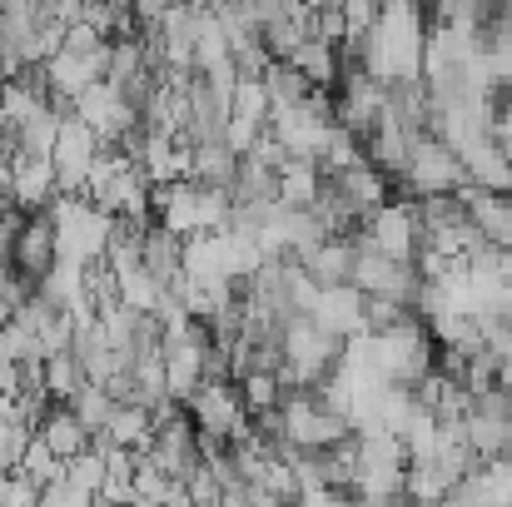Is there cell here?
Masks as SVG:
<instances>
[{"mask_svg":"<svg viewBox=\"0 0 512 507\" xmlns=\"http://www.w3.org/2000/svg\"><path fill=\"white\" fill-rule=\"evenodd\" d=\"M65 478L80 488V493H90V498H100V488H105V478H110V463H105V448L95 443L90 453H80V458H70L65 463Z\"/></svg>","mask_w":512,"mask_h":507,"instance_id":"4316f807","label":"cell"},{"mask_svg":"<svg viewBox=\"0 0 512 507\" xmlns=\"http://www.w3.org/2000/svg\"><path fill=\"white\" fill-rule=\"evenodd\" d=\"M150 433H155V408H145V403H120V408H115V418H110V428H105L95 443L130 448V453H145Z\"/></svg>","mask_w":512,"mask_h":507,"instance_id":"7402d4cb","label":"cell"},{"mask_svg":"<svg viewBox=\"0 0 512 507\" xmlns=\"http://www.w3.org/2000/svg\"><path fill=\"white\" fill-rule=\"evenodd\" d=\"M35 438H40L60 463H70V458H80V453H90V448H95V433L75 418V408H70V403H50V408H45V418L35 423Z\"/></svg>","mask_w":512,"mask_h":507,"instance_id":"2e32d148","label":"cell"},{"mask_svg":"<svg viewBox=\"0 0 512 507\" xmlns=\"http://www.w3.org/2000/svg\"><path fill=\"white\" fill-rule=\"evenodd\" d=\"M110 150H115V145H105L85 120L65 115L60 140H55V155H50V165H55V174H60V194H85V184H90L95 165H100Z\"/></svg>","mask_w":512,"mask_h":507,"instance_id":"8fae6325","label":"cell"},{"mask_svg":"<svg viewBox=\"0 0 512 507\" xmlns=\"http://www.w3.org/2000/svg\"><path fill=\"white\" fill-rule=\"evenodd\" d=\"M10 199L25 209V214H40L60 199V174L50 160H35V155H15L10 160Z\"/></svg>","mask_w":512,"mask_h":507,"instance_id":"9a60e30c","label":"cell"},{"mask_svg":"<svg viewBox=\"0 0 512 507\" xmlns=\"http://www.w3.org/2000/svg\"><path fill=\"white\" fill-rule=\"evenodd\" d=\"M324 334L334 338H358L363 334V294L353 289V284H339V289H324L319 294V304H314V314H309Z\"/></svg>","mask_w":512,"mask_h":507,"instance_id":"e0dca14e","label":"cell"},{"mask_svg":"<svg viewBox=\"0 0 512 507\" xmlns=\"http://www.w3.org/2000/svg\"><path fill=\"white\" fill-rule=\"evenodd\" d=\"M5 264H10L20 279H30L35 289L45 284V274L60 264V239H55V219H50V209L25 214V224H20V229H15V239H10Z\"/></svg>","mask_w":512,"mask_h":507,"instance_id":"4fadbf2b","label":"cell"},{"mask_svg":"<svg viewBox=\"0 0 512 507\" xmlns=\"http://www.w3.org/2000/svg\"><path fill=\"white\" fill-rule=\"evenodd\" d=\"M40 483H30L25 473H10L5 488H0V507H40Z\"/></svg>","mask_w":512,"mask_h":507,"instance_id":"f1b7e54d","label":"cell"},{"mask_svg":"<svg viewBox=\"0 0 512 507\" xmlns=\"http://www.w3.org/2000/svg\"><path fill=\"white\" fill-rule=\"evenodd\" d=\"M50 219H55L60 259H75V264H105V254H110V244L120 234V219L105 214L85 194H60L50 204Z\"/></svg>","mask_w":512,"mask_h":507,"instance_id":"3957f363","label":"cell"},{"mask_svg":"<svg viewBox=\"0 0 512 507\" xmlns=\"http://www.w3.org/2000/svg\"><path fill=\"white\" fill-rule=\"evenodd\" d=\"M189 413L199 423V438L204 448H224V443H239L254 433V418L239 398V383H204L194 398H189Z\"/></svg>","mask_w":512,"mask_h":507,"instance_id":"52a82bcc","label":"cell"},{"mask_svg":"<svg viewBox=\"0 0 512 507\" xmlns=\"http://www.w3.org/2000/svg\"><path fill=\"white\" fill-rule=\"evenodd\" d=\"M343 358V338L324 334L309 314H294V319H284V383L289 388H314V383H324L334 368H339Z\"/></svg>","mask_w":512,"mask_h":507,"instance_id":"277c9868","label":"cell"},{"mask_svg":"<svg viewBox=\"0 0 512 507\" xmlns=\"http://www.w3.org/2000/svg\"><path fill=\"white\" fill-rule=\"evenodd\" d=\"M289 65L314 85V90H339L343 70H339V45H329V40H319V35H309L294 55H289Z\"/></svg>","mask_w":512,"mask_h":507,"instance_id":"ffe728a7","label":"cell"},{"mask_svg":"<svg viewBox=\"0 0 512 507\" xmlns=\"http://www.w3.org/2000/svg\"><path fill=\"white\" fill-rule=\"evenodd\" d=\"M30 443H35V423H25V418H0V473H5V478L20 473Z\"/></svg>","mask_w":512,"mask_h":507,"instance_id":"484cf974","label":"cell"},{"mask_svg":"<svg viewBox=\"0 0 512 507\" xmlns=\"http://www.w3.org/2000/svg\"><path fill=\"white\" fill-rule=\"evenodd\" d=\"M234 383H239V398H244L249 418H254V413H274V408L284 403V393H289V383H284L279 373H239Z\"/></svg>","mask_w":512,"mask_h":507,"instance_id":"cb8c5ba5","label":"cell"},{"mask_svg":"<svg viewBox=\"0 0 512 507\" xmlns=\"http://www.w3.org/2000/svg\"><path fill=\"white\" fill-rule=\"evenodd\" d=\"M70 115L75 120H85L105 145H120V140H130L145 120H140V110H135V100L125 95V90H115L110 80H100V85H90L75 105H70Z\"/></svg>","mask_w":512,"mask_h":507,"instance_id":"7c38bea8","label":"cell"},{"mask_svg":"<svg viewBox=\"0 0 512 507\" xmlns=\"http://www.w3.org/2000/svg\"><path fill=\"white\" fill-rule=\"evenodd\" d=\"M358 343H363L368 363H373L388 383H398V388H418L428 373H438V338H433V329H428L418 314L403 319L398 329L358 334Z\"/></svg>","mask_w":512,"mask_h":507,"instance_id":"6da1fadb","label":"cell"},{"mask_svg":"<svg viewBox=\"0 0 512 507\" xmlns=\"http://www.w3.org/2000/svg\"><path fill=\"white\" fill-rule=\"evenodd\" d=\"M155 219H160L170 234H179V239L214 234V229H229V219H234V194H229V189L194 184V179L155 184Z\"/></svg>","mask_w":512,"mask_h":507,"instance_id":"7a4b0ae2","label":"cell"},{"mask_svg":"<svg viewBox=\"0 0 512 507\" xmlns=\"http://www.w3.org/2000/svg\"><path fill=\"white\" fill-rule=\"evenodd\" d=\"M383 115H388V85L373 80L368 70L348 65V75H343L339 90H334V120H339V130L368 140L383 125Z\"/></svg>","mask_w":512,"mask_h":507,"instance_id":"30bf717a","label":"cell"},{"mask_svg":"<svg viewBox=\"0 0 512 507\" xmlns=\"http://www.w3.org/2000/svg\"><path fill=\"white\" fill-rule=\"evenodd\" d=\"M398 184H403L408 199L458 194V189H468V169H463V155L453 145H443L438 135H418L413 150H408V165L398 174Z\"/></svg>","mask_w":512,"mask_h":507,"instance_id":"5b68a950","label":"cell"},{"mask_svg":"<svg viewBox=\"0 0 512 507\" xmlns=\"http://www.w3.org/2000/svg\"><path fill=\"white\" fill-rule=\"evenodd\" d=\"M348 433H353V423L319 398V388H289L284 393V438H289V448L324 453V448L343 443Z\"/></svg>","mask_w":512,"mask_h":507,"instance_id":"8992f818","label":"cell"},{"mask_svg":"<svg viewBox=\"0 0 512 507\" xmlns=\"http://www.w3.org/2000/svg\"><path fill=\"white\" fill-rule=\"evenodd\" d=\"M85 383H90V378H85V368H80V358H75L70 348L45 358V393H50L55 403H70Z\"/></svg>","mask_w":512,"mask_h":507,"instance_id":"603a6c76","label":"cell"},{"mask_svg":"<svg viewBox=\"0 0 512 507\" xmlns=\"http://www.w3.org/2000/svg\"><path fill=\"white\" fill-rule=\"evenodd\" d=\"M294 507H348V493L343 488H304L299 498H294Z\"/></svg>","mask_w":512,"mask_h":507,"instance_id":"4dcf8cb0","label":"cell"},{"mask_svg":"<svg viewBox=\"0 0 512 507\" xmlns=\"http://www.w3.org/2000/svg\"><path fill=\"white\" fill-rule=\"evenodd\" d=\"M353 259H358V239H324V244H314L299 264L309 269V279L319 284V289H339L353 279Z\"/></svg>","mask_w":512,"mask_h":507,"instance_id":"d6986e66","label":"cell"},{"mask_svg":"<svg viewBox=\"0 0 512 507\" xmlns=\"http://www.w3.org/2000/svg\"><path fill=\"white\" fill-rule=\"evenodd\" d=\"M319 194H324V169L319 160H284L279 165V204H289V209H314L319 204Z\"/></svg>","mask_w":512,"mask_h":507,"instance_id":"44dd1931","label":"cell"},{"mask_svg":"<svg viewBox=\"0 0 512 507\" xmlns=\"http://www.w3.org/2000/svg\"><path fill=\"white\" fill-rule=\"evenodd\" d=\"M368 249L388 254V259H403V264H418L423 244H428V229H423V214H418V199H393L383 204L378 214H368L363 234H358Z\"/></svg>","mask_w":512,"mask_h":507,"instance_id":"ba28073f","label":"cell"},{"mask_svg":"<svg viewBox=\"0 0 512 507\" xmlns=\"http://www.w3.org/2000/svg\"><path fill=\"white\" fill-rule=\"evenodd\" d=\"M0 488H5V473H0Z\"/></svg>","mask_w":512,"mask_h":507,"instance_id":"836d02e7","label":"cell"},{"mask_svg":"<svg viewBox=\"0 0 512 507\" xmlns=\"http://www.w3.org/2000/svg\"><path fill=\"white\" fill-rule=\"evenodd\" d=\"M70 408H75V418L100 438V433L110 428V418H115V408H120V403L110 398V388H105V383H85V388L70 398Z\"/></svg>","mask_w":512,"mask_h":507,"instance_id":"d4e9b609","label":"cell"},{"mask_svg":"<svg viewBox=\"0 0 512 507\" xmlns=\"http://www.w3.org/2000/svg\"><path fill=\"white\" fill-rule=\"evenodd\" d=\"M358 294L368 299H393V304H408L418 314V294H423V274L418 264H403V259H388L378 249H368L358 239V259H353V279H348Z\"/></svg>","mask_w":512,"mask_h":507,"instance_id":"9c48e42d","label":"cell"},{"mask_svg":"<svg viewBox=\"0 0 512 507\" xmlns=\"http://www.w3.org/2000/svg\"><path fill=\"white\" fill-rule=\"evenodd\" d=\"M10 319H15V314H10V309L0 304V338H5V329H10Z\"/></svg>","mask_w":512,"mask_h":507,"instance_id":"d6a6232c","label":"cell"},{"mask_svg":"<svg viewBox=\"0 0 512 507\" xmlns=\"http://www.w3.org/2000/svg\"><path fill=\"white\" fill-rule=\"evenodd\" d=\"M0 393H15L20 398V358L5 348V338H0Z\"/></svg>","mask_w":512,"mask_h":507,"instance_id":"1f68e13d","label":"cell"},{"mask_svg":"<svg viewBox=\"0 0 512 507\" xmlns=\"http://www.w3.org/2000/svg\"><path fill=\"white\" fill-rule=\"evenodd\" d=\"M239 165H244V155L229 140H204V145L189 150V179L194 184H209V189H234Z\"/></svg>","mask_w":512,"mask_h":507,"instance_id":"ac0fdd59","label":"cell"},{"mask_svg":"<svg viewBox=\"0 0 512 507\" xmlns=\"http://www.w3.org/2000/svg\"><path fill=\"white\" fill-rule=\"evenodd\" d=\"M324 184L339 194L363 224H368V214H378L383 204H393V179L373 165V160H358V165L339 169V174H324Z\"/></svg>","mask_w":512,"mask_h":507,"instance_id":"5bb4252c","label":"cell"},{"mask_svg":"<svg viewBox=\"0 0 512 507\" xmlns=\"http://www.w3.org/2000/svg\"><path fill=\"white\" fill-rule=\"evenodd\" d=\"M20 473H25L30 483L50 488V483H60V478H65V463H60V458H55V453H50L40 438H35V443H30V453H25V463H20Z\"/></svg>","mask_w":512,"mask_h":507,"instance_id":"83f0119b","label":"cell"},{"mask_svg":"<svg viewBox=\"0 0 512 507\" xmlns=\"http://www.w3.org/2000/svg\"><path fill=\"white\" fill-rule=\"evenodd\" d=\"M40 507H95V498L80 493L70 478H60V483H50V488L40 493Z\"/></svg>","mask_w":512,"mask_h":507,"instance_id":"f546056e","label":"cell"}]
</instances>
